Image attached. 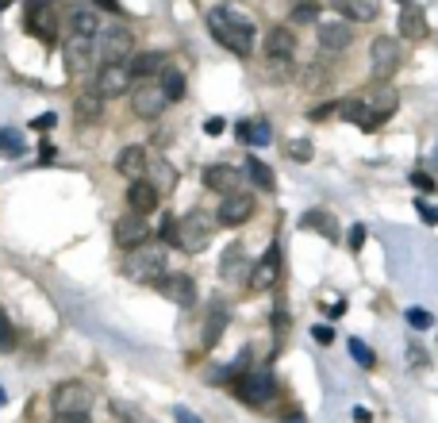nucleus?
Listing matches in <instances>:
<instances>
[{
  "instance_id": "nucleus-5",
  "label": "nucleus",
  "mask_w": 438,
  "mask_h": 423,
  "mask_svg": "<svg viewBox=\"0 0 438 423\" xmlns=\"http://www.w3.org/2000/svg\"><path fill=\"white\" fill-rule=\"evenodd\" d=\"M23 27L35 35V39H43L46 46H50L54 39H58V0H27L23 8Z\"/></svg>"
},
{
  "instance_id": "nucleus-28",
  "label": "nucleus",
  "mask_w": 438,
  "mask_h": 423,
  "mask_svg": "<svg viewBox=\"0 0 438 423\" xmlns=\"http://www.w3.org/2000/svg\"><path fill=\"white\" fill-rule=\"evenodd\" d=\"M227 319H231V312H227V304H219V300H215L212 316H208V323H204V346H215L219 338H223V331H227Z\"/></svg>"
},
{
  "instance_id": "nucleus-2",
  "label": "nucleus",
  "mask_w": 438,
  "mask_h": 423,
  "mask_svg": "<svg viewBox=\"0 0 438 423\" xmlns=\"http://www.w3.org/2000/svg\"><path fill=\"white\" fill-rule=\"evenodd\" d=\"M123 274L131 281H161L169 274L166 269V247L161 242H142V247L127 250V258H123Z\"/></svg>"
},
{
  "instance_id": "nucleus-4",
  "label": "nucleus",
  "mask_w": 438,
  "mask_h": 423,
  "mask_svg": "<svg viewBox=\"0 0 438 423\" xmlns=\"http://www.w3.org/2000/svg\"><path fill=\"white\" fill-rule=\"evenodd\" d=\"M50 408H54V416H89L92 389L85 381H62V385H54Z\"/></svg>"
},
{
  "instance_id": "nucleus-38",
  "label": "nucleus",
  "mask_w": 438,
  "mask_h": 423,
  "mask_svg": "<svg viewBox=\"0 0 438 423\" xmlns=\"http://www.w3.org/2000/svg\"><path fill=\"white\" fill-rule=\"evenodd\" d=\"M311 338H316L319 346H331V343H335V327H327V323H316V327H311Z\"/></svg>"
},
{
  "instance_id": "nucleus-1",
  "label": "nucleus",
  "mask_w": 438,
  "mask_h": 423,
  "mask_svg": "<svg viewBox=\"0 0 438 423\" xmlns=\"http://www.w3.org/2000/svg\"><path fill=\"white\" fill-rule=\"evenodd\" d=\"M208 31H212V39L219 46H227V50L239 54V58H246V54L254 50V23L246 20V16L231 12V8H212V12H208Z\"/></svg>"
},
{
  "instance_id": "nucleus-15",
  "label": "nucleus",
  "mask_w": 438,
  "mask_h": 423,
  "mask_svg": "<svg viewBox=\"0 0 438 423\" xmlns=\"http://www.w3.org/2000/svg\"><path fill=\"white\" fill-rule=\"evenodd\" d=\"M92 54H97V43L89 39V35H78L70 31L65 35V58H70V70L73 73H85L92 65Z\"/></svg>"
},
{
  "instance_id": "nucleus-44",
  "label": "nucleus",
  "mask_w": 438,
  "mask_h": 423,
  "mask_svg": "<svg viewBox=\"0 0 438 423\" xmlns=\"http://www.w3.org/2000/svg\"><path fill=\"white\" fill-rule=\"evenodd\" d=\"M223 119H219V116H212V119H204V135H223Z\"/></svg>"
},
{
  "instance_id": "nucleus-48",
  "label": "nucleus",
  "mask_w": 438,
  "mask_h": 423,
  "mask_svg": "<svg viewBox=\"0 0 438 423\" xmlns=\"http://www.w3.org/2000/svg\"><path fill=\"white\" fill-rule=\"evenodd\" d=\"M54 423H89V416H54Z\"/></svg>"
},
{
  "instance_id": "nucleus-35",
  "label": "nucleus",
  "mask_w": 438,
  "mask_h": 423,
  "mask_svg": "<svg viewBox=\"0 0 438 423\" xmlns=\"http://www.w3.org/2000/svg\"><path fill=\"white\" fill-rule=\"evenodd\" d=\"M292 23H319V8L311 4V0H308V4H300L297 12H292Z\"/></svg>"
},
{
  "instance_id": "nucleus-43",
  "label": "nucleus",
  "mask_w": 438,
  "mask_h": 423,
  "mask_svg": "<svg viewBox=\"0 0 438 423\" xmlns=\"http://www.w3.org/2000/svg\"><path fill=\"white\" fill-rule=\"evenodd\" d=\"M173 419H177V423H204V419H200V416H196V412H188V408H181V404H177V408H173Z\"/></svg>"
},
{
  "instance_id": "nucleus-34",
  "label": "nucleus",
  "mask_w": 438,
  "mask_h": 423,
  "mask_svg": "<svg viewBox=\"0 0 438 423\" xmlns=\"http://www.w3.org/2000/svg\"><path fill=\"white\" fill-rule=\"evenodd\" d=\"M12 346H16V327L8 319V312L0 308V350H12Z\"/></svg>"
},
{
  "instance_id": "nucleus-31",
  "label": "nucleus",
  "mask_w": 438,
  "mask_h": 423,
  "mask_svg": "<svg viewBox=\"0 0 438 423\" xmlns=\"http://www.w3.org/2000/svg\"><path fill=\"white\" fill-rule=\"evenodd\" d=\"M246 177H250V181L258 185V189H273V185H277V177H273V169L265 166L258 154H250V158H246Z\"/></svg>"
},
{
  "instance_id": "nucleus-50",
  "label": "nucleus",
  "mask_w": 438,
  "mask_h": 423,
  "mask_svg": "<svg viewBox=\"0 0 438 423\" xmlns=\"http://www.w3.org/2000/svg\"><path fill=\"white\" fill-rule=\"evenodd\" d=\"M39 150H43V162H54V146L50 143H43Z\"/></svg>"
},
{
  "instance_id": "nucleus-14",
  "label": "nucleus",
  "mask_w": 438,
  "mask_h": 423,
  "mask_svg": "<svg viewBox=\"0 0 438 423\" xmlns=\"http://www.w3.org/2000/svg\"><path fill=\"white\" fill-rule=\"evenodd\" d=\"M158 289L173 300V304H181V308H193L196 304V281L188 274H166L158 281Z\"/></svg>"
},
{
  "instance_id": "nucleus-49",
  "label": "nucleus",
  "mask_w": 438,
  "mask_h": 423,
  "mask_svg": "<svg viewBox=\"0 0 438 423\" xmlns=\"http://www.w3.org/2000/svg\"><path fill=\"white\" fill-rule=\"evenodd\" d=\"M407 358H412V362H427V358H423V350H419V346H407Z\"/></svg>"
},
{
  "instance_id": "nucleus-45",
  "label": "nucleus",
  "mask_w": 438,
  "mask_h": 423,
  "mask_svg": "<svg viewBox=\"0 0 438 423\" xmlns=\"http://www.w3.org/2000/svg\"><path fill=\"white\" fill-rule=\"evenodd\" d=\"M54 124H58V116H54V112H43V116L35 119V127H39V131H50Z\"/></svg>"
},
{
  "instance_id": "nucleus-36",
  "label": "nucleus",
  "mask_w": 438,
  "mask_h": 423,
  "mask_svg": "<svg viewBox=\"0 0 438 423\" xmlns=\"http://www.w3.org/2000/svg\"><path fill=\"white\" fill-rule=\"evenodd\" d=\"M289 158H292V162H311V143H308V139L289 143Z\"/></svg>"
},
{
  "instance_id": "nucleus-19",
  "label": "nucleus",
  "mask_w": 438,
  "mask_h": 423,
  "mask_svg": "<svg viewBox=\"0 0 438 423\" xmlns=\"http://www.w3.org/2000/svg\"><path fill=\"white\" fill-rule=\"evenodd\" d=\"M116 169H119L123 177H131V181L146 177V169H150V154H146V146H123V150H119V158H116Z\"/></svg>"
},
{
  "instance_id": "nucleus-40",
  "label": "nucleus",
  "mask_w": 438,
  "mask_h": 423,
  "mask_svg": "<svg viewBox=\"0 0 438 423\" xmlns=\"http://www.w3.org/2000/svg\"><path fill=\"white\" fill-rule=\"evenodd\" d=\"M415 212H419V215H423V223H431V227H434V223H438V208H434V204H427V200H419V204H415Z\"/></svg>"
},
{
  "instance_id": "nucleus-8",
  "label": "nucleus",
  "mask_w": 438,
  "mask_h": 423,
  "mask_svg": "<svg viewBox=\"0 0 438 423\" xmlns=\"http://www.w3.org/2000/svg\"><path fill=\"white\" fill-rule=\"evenodd\" d=\"M166 92H161L158 81H142L131 89V112H135L139 119H158L161 112H166Z\"/></svg>"
},
{
  "instance_id": "nucleus-22",
  "label": "nucleus",
  "mask_w": 438,
  "mask_h": 423,
  "mask_svg": "<svg viewBox=\"0 0 438 423\" xmlns=\"http://www.w3.org/2000/svg\"><path fill=\"white\" fill-rule=\"evenodd\" d=\"M127 204H131V212H139V215H146V212H154L158 208V185H150V181H131L127 185Z\"/></svg>"
},
{
  "instance_id": "nucleus-17",
  "label": "nucleus",
  "mask_w": 438,
  "mask_h": 423,
  "mask_svg": "<svg viewBox=\"0 0 438 423\" xmlns=\"http://www.w3.org/2000/svg\"><path fill=\"white\" fill-rule=\"evenodd\" d=\"M131 77H135V85L142 81H158V73L166 70V54L158 50H142V54H131Z\"/></svg>"
},
{
  "instance_id": "nucleus-53",
  "label": "nucleus",
  "mask_w": 438,
  "mask_h": 423,
  "mask_svg": "<svg viewBox=\"0 0 438 423\" xmlns=\"http://www.w3.org/2000/svg\"><path fill=\"white\" fill-rule=\"evenodd\" d=\"M4 400H8V397H4V385H0V408H4Z\"/></svg>"
},
{
  "instance_id": "nucleus-37",
  "label": "nucleus",
  "mask_w": 438,
  "mask_h": 423,
  "mask_svg": "<svg viewBox=\"0 0 438 423\" xmlns=\"http://www.w3.org/2000/svg\"><path fill=\"white\" fill-rule=\"evenodd\" d=\"M161 242H166V247H177V220L173 215L161 220Z\"/></svg>"
},
{
  "instance_id": "nucleus-13",
  "label": "nucleus",
  "mask_w": 438,
  "mask_h": 423,
  "mask_svg": "<svg viewBox=\"0 0 438 423\" xmlns=\"http://www.w3.org/2000/svg\"><path fill=\"white\" fill-rule=\"evenodd\" d=\"M369 58H373L377 77H392L400 70V43L392 35H380V39H373V46H369Z\"/></svg>"
},
{
  "instance_id": "nucleus-33",
  "label": "nucleus",
  "mask_w": 438,
  "mask_h": 423,
  "mask_svg": "<svg viewBox=\"0 0 438 423\" xmlns=\"http://www.w3.org/2000/svg\"><path fill=\"white\" fill-rule=\"evenodd\" d=\"M346 350H350V358H354V362L361 365V370H373V365H377V354H373V350H369V346H365V343H361V338H354V335H350V343H346Z\"/></svg>"
},
{
  "instance_id": "nucleus-30",
  "label": "nucleus",
  "mask_w": 438,
  "mask_h": 423,
  "mask_svg": "<svg viewBox=\"0 0 438 423\" xmlns=\"http://www.w3.org/2000/svg\"><path fill=\"white\" fill-rule=\"evenodd\" d=\"M300 223H304V227H308V231H323L331 242L338 239V223H335V215H331V212H323V208H311V212L304 215Z\"/></svg>"
},
{
  "instance_id": "nucleus-47",
  "label": "nucleus",
  "mask_w": 438,
  "mask_h": 423,
  "mask_svg": "<svg viewBox=\"0 0 438 423\" xmlns=\"http://www.w3.org/2000/svg\"><path fill=\"white\" fill-rule=\"evenodd\" d=\"M342 312H346V304H342V300H335V304H331V308H327V316H331V319H338Z\"/></svg>"
},
{
  "instance_id": "nucleus-41",
  "label": "nucleus",
  "mask_w": 438,
  "mask_h": 423,
  "mask_svg": "<svg viewBox=\"0 0 438 423\" xmlns=\"http://www.w3.org/2000/svg\"><path fill=\"white\" fill-rule=\"evenodd\" d=\"M412 185H415L419 193H431L434 189V177L431 173H412Z\"/></svg>"
},
{
  "instance_id": "nucleus-26",
  "label": "nucleus",
  "mask_w": 438,
  "mask_h": 423,
  "mask_svg": "<svg viewBox=\"0 0 438 423\" xmlns=\"http://www.w3.org/2000/svg\"><path fill=\"white\" fill-rule=\"evenodd\" d=\"M73 112H78L81 124H92V119H100V116H104V97H100L97 89L81 92V97L73 100Z\"/></svg>"
},
{
  "instance_id": "nucleus-52",
  "label": "nucleus",
  "mask_w": 438,
  "mask_h": 423,
  "mask_svg": "<svg viewBox=\"0 0 438 423\" xmlns=\"http://www.w3.org/2000/svg\"><path fill=\"white\" fill-rule=\"evenodd\" d=\"M8 4H12V0H0V16H4V8H8Z\"/></svg>"
},
{
  "instance_id": "nucleus-10",
  "label": "nucleus",
  "mask_w": 438,
  "mask_h": 423,
  "mask_svg": "<svg viewBox=\"0 0 438 423\" xmlns=\"http://www.w3.org/2000/svg\"><path fill=\"white\" fill-rule=\"evenodd\" d=\"M112 239H116L119 250H135V247H142V242H150V223H146V215H139V212L119 215L116 227H112Z\"/></svg>"
},
{
  "instance_id": "nucleus-54",
  "label": "nucleus",
  "mask_w": 438,
  "mask_h": 423,
  "mask_svg": "<svg viewBox=\"0 0 438 423\" xmlns=\"http://www.w3.org/2000/svg\"><path fill=\"white\" fill-rule=\"evenodd\" d=\"M311 4H316V0H311Z\"/></svg>"
},
{
  "instance_id": "nucleus-23",
  "label": "nucleus",
  "mask_w": 438,
  "mask_h": 423,
  "mask_svg": "<svg viewBox=\"0 0 438 423\" xmlns=\"http://www.w3.org/2000/svg\"><path fill=\"white\" fill-rule=\"evenodd\" d=\"M239 181H242V177H239V169H235V166H208L204 169V185H208V189H215V193H235V189H239Z\"/></svg>"
},
{
  "instance_id": "nucleus-3",
  "label": "nucleus",
  "mask_w": 438,
  "mask_h": 423,
  "mask_svg": "<svg viewBox=\"0 0 438 423\" xmlns=\"http://www.w3.org/2000/svg\"><path fill=\"white\" fill-rule=\"evenodd\" d=\"M215 215L212 212H204V208H193V212H185L177 220V250H185V254H200L212 242V235H215Z\"/></svg>"
},
{
  "instance_id": "nucleus-24",
  "label": "nucleus",
  "mask_w": 438,
  "mask_h": 423,
  "mask_svg": "<svg viewBox=\"0 0 438 423\" xmlns=\"http://www.w3.org/2000/svg\"><path fill=\"white\" fill-rule=\"evenodd\" d=\"M400 35L404 39H427V16H423V8H415V4H404L400 8Z\"/></svg>"
},
{
  "instance_id": "nucleus-7",
  "label": "nucleus",
  "mask_w": 438,
  "mask_h": 423,
  "mask_svg": "<svg viewBox=\"0 0 438 423\" xmlns=\"http://www.w3.org/2000/svg\"><path fill=\"white\" fill-rule=\"evenodd\" d=\"M97 58H100V65L104 62H127L131 58V31H127V27H119V23L100 27V35H97Z\"/></svg>"
},
{
  "instance_id": "nucleus-32",
  "label": "nucleus",
  "mask_w": 438,
  "mask_h": 423,
  "mask_svg": "<svg viewBox=\"0 0 438 423\" xmlns=\"http://www.w3.org/2000/svg\"><path fill=\"white\" fill-rule=\"evenodd\" d=\"M23 135L20 131H12V127H4L0 131V158H20L23 154Z\"/></svg>"
},
{
  "instance_id": "nucleus-27",
  "label": "nucleus",
  "mask_w": 438,
  "mask_h": 423,
  "mask_svg": "<svg viewBox=\"0 0 438 423\" xmlns=\"http://www.w3.org/2000/svg\"><path fill=\"white\" fill-rule=\"evenodd\" d=\"M158 85H161V92H166V100H169V105L185 97V73H181L177 65H169V62H166V70L158 73Z\"/></svg>"
},
{
  "instance_id": "nucleus-20",
  "label": "nucleus",
  "mask_w": 438,
  "mask_h": 423,
  "mask_svg": "<svg viewBox=\"0 0 438 423\" xmlns=\"http://www.w3.org/2000/svg\"><path fill=\"white\" fill-rule=\"evenodd\" d=\"M242 274H250V266H246V247H242V242H227L223 258H219V277H223V281H239Z\"/></svg>"
},
{
  "instance_id": "nucleus-18",
  "label": "nucleus",
  "mask_w": 438,
  "mask_h": 423,
  "mask_svg": "<svg viewBox=\"0 0 438 423\" xmlns=\"http://www.w3.org/2000/svg\"><path fill=\"white\" fill-rule=\"evenodd\" d=\"M292 54H297V35H292L289 27H273V31L265 35V58L269 62H289Z\"/></svg>"
},
{
  "instance_id": "nucleus-42",
  "label": "nucleus",
  "mask_w": 438,
  "mask_h": 423,
  "mask_svg": "<svg viewBox=\"0 0 438 423\" xmlns=\"http://www.w3.org/2000/svg\"><path fill=\"white\" fill-rule=\"evenodd\" d=\"M361 247H365V227L354 223V227H350V250H361Z\"/></svg>"
},
{
  "instance_id": "nucleus-39",
  "label": "nucleus",
  "mask_w": 438,
  "mask_h": 423,
  "mask_svg": "<svg viewBox=\"0 0 438 423\" xmlns=\"http://www.w3.org/2000/svg\"><path fill=\"white\" fill-rule=\"evenodd\" d=\"M407 323H412L415 331H427V327H431V316H427L423 308H412V312H407Z\"/></svg>"
},
{
  "instance_id": "nucleus-9",
  "label": "nucleus",
  "mask_w": 438,
  "mask_h": 423,
  "mask_svg": "<svg viewBox=\"0 0 438 423\" xmlns=\"http://www.w3.org/2000/svg\"><path fill=\"white\" fill-rule=\"evenodd\" d=\"M135 89V77H131V62H104L100 73H97V92L104 100L108 97H119V92H131Z\"/></svg>"
},
{
  "instance_id": "nucleus-12",
  "label": "nucleus",
  "mask_w": 438,
  "mask_h": 423,
  "mask_svg": "<svg viewBox=\"0 0 438 423\" xmlns=\"http://www.w3.org/2000/svg\"><path fill=\"white\" fill-rule=\"evenodd\" d=\"M250 215H254V196L242 193V189H235V193L223 196V204H219V215H215V220L223 223V227H239V223L250 220Z\"/></svg>"
},
{
  "instance_id": "nucleus-6",
  "label": "nucleus",
  "mask_w": 438,
  "mask_h": 423,
  "mask_svg": "<svg viewBox=\"0 0 438 423\" xmlns=\"http://www.w3.org/2000/svg\"><path fill=\"white\" fill-rule=\"evenodd\" d=\"M235 397L242 404H250V408H262V404H269L277 397V381H273L269 370H246L239 381H235Z\"/></svg>"
},
{
  "instance_id": "nucleus-16",
  "label": "nucleus",
  "mask_w": 438,
  "mask_h": 423,
  "mask_svg": "<svg viewBox=\"0 0 438 423\" xmlns=\"http://www.w3.org/2000/svg\"><path fill=\"white\" fill-rule=\"evenodd\" d=\"M65 27L70 31H78V35H89V39H97L100 35V16H97V8L85 0V4H73L70 12H65Z\"/></svg>"
},
{
  "instance_id": "nucleus-25",
  "label": "nucleus",
  "mask_w": 438,
  "mask_h": 423,
  "mask_svg": "<svg viewBox=\"0 0 438 423\" xmlns=\"http://www.w3.org/2000/svg\"><path fill=\"white\" fill-rule=\"evenodd\" d=\"M335 8L350 23H369V20H377L380 0H335Z\"/></svg>"
},
{
  "instance_id": "nucleus-46",
  "label": "nucleus",
  "mask_w": 438,
  "mask_h": 423,
  "mask_svg": "<svg viewBox=\"0 0 438 423\" xmlns=\"http://www.w3.org/2000/svg\"><path fill=\"white\" fill-rule=\"evenodd\" d=\"M92 8H104V12H119V0H89Z\"/></svg>"
},
{
  "instance_id": "nucleus-21",
  "label": "nucleus",
  "mask_w": 438,
  "mask_h": 423,
  "mask_svg": "<svg viewBox=\"0 0 438 423\" xmlns=\"http://www.w3.org/2000/svg\"><path fill=\"white\" fill-rule=\"evenodd\" d=\"M316 35H319V46L327 54H338V50H346L350 39H354V31H350V23H319L316 27Z\"/></svg>"
},
{
  "instance_id": "nucleus-51",
  "label": "nucleus",
  "mask_w": 438,
  "mask_h": 423,
  "mask_svg": "<svg viewBox=\"0 0 438 423\" xmlns=\"http://www.w3.org/2000/svg\"><path fill=\"white\" fill-rule=\"evenodd\" d=\"M281 423H308V419H304V416H284Z\"/></svg>"
},
{
  "instance_id": "nucleus-29",
  "label": "nucleus",
  "mask_w": 438,
  "mask_h": 423,
  "mask_svg": "<svg viewBox=\"0 0 438 423\" xmlns=\"http://www.w3.org/2000/svg\"><path fill=\"white\" fill-rule=\"evenodd\" d=\"M235 131H239V143H250V146H265V143L273 139V131H269V124H265V119H250V124L242 119Z\"/></svg>"
},
{
  "instance_id": "nucleus-11",
  "label": "nucleus",
  "mask_w": 438,
  "mask_h": 423,
  "mask_svg": "<svg viewBox=\"0 0 438 423\" xmlns=\"http://www.w3.org/2000/svg\"><path fill=\"white\" fill-rule=\"evenodd\" d=\"M277 277H281V250H277V242H273V247L250 266V277H246V285H250L254 293H265V289L277 285Z\"/></svg>"
}]
</instances>
